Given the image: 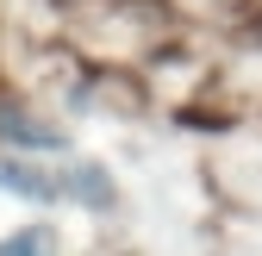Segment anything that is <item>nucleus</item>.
<instances>
[{
  "instance_id": "nucleus-1",
  "label": "nucleus",
  "mask_w": 262,
  "mask_h": 256,
  "mask_svg": "<svg viewBox=\"0 0 262 256\" xmlns=\"http://www.w3.org/2000/svg\"><path fill=\"white\" fill-rule=\"evenodd\" d=\"M50 250H56V231H50V225H38V231L25 225L19 238H7V244H0V256H50Z\"/></svg>"
}]
</instances>
